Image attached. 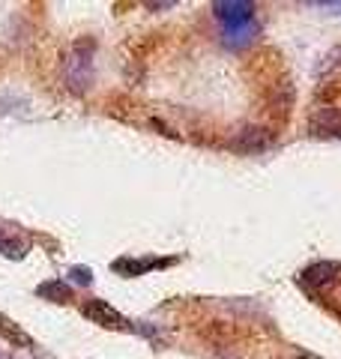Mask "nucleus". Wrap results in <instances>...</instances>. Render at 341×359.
Wrapping results in <instances>:
<instances>
[{
    "instance_id": "obj_1",
    "label": "nucleus",
    "mask_w": 341,
    "mask_h": 359,
    "mask_svg": "<svg viewBox=\"0 0 341 359\" xmlns=\"http://www.w3.org/2000/svg\"><path fill=\"white\" fill-rule=\"evenodd\" d=\"M63 81L72 93H87L93 84V39H78L69 45L63 60Z\"/></svg>"
},
{
    "instance_id": "obj_2",
    "label": "nucleus",
    "mask_w": 341,
    "mask_h": 359,
    "mask_svg": "<svg viewBox=\"0 0 341 359\" xmlns=\"http://www.w3.org/2000/svg\"><path fill=\"white\" fill-rule=\"evenodd\" d=\"M81 314L90 323H99V327H105V330H129L132 327V323L105 299H87V302H81Z\"/></svg>"
},
{
    "instance_id": "obj_3",
    "label": "nucleus",
    "mask_w": 341,
    "mask_h": 359,
    "mask_svg": "<svg viewBox=\"0 0 341 359\" xmlns=\"http://www.w3.org/2000/svg\"><path fill=\"white\" fill-rule=\"evenodd\" d=\"M309 129L317 138H341V108L317 105L309 114Z\"/></svg>"
},
{
    "instance_id": "obj_4",
    "label": "nucleus",
    "mask_w": 341,
    "mask_h": 359,
    "mask_svg": "<svg viewBox=\"0 0 341 359\" xmlns=\"http://www.w3.org/2000/svg\"><path fill=\"white\" fill-rule=\"evenodd\" d=\"M213 15L222 21V27L246 25V21H255V4H248V0H215Z\"/></svg>"
},
{
    "instance_id": "obj_5",
    "label": "nucleus",
    "mask_w": 341,
    "mask_h": 359,
    "mask_svg": "<svg viewBox=\"0 0 341 359\" xmlns=\"http://www.w3.org/2000/svg\"><path fill=\"white\" fill-rule=\"evenodd\" d=\"M272 144V132L264 126H243L240 132H234V138L227 141V147L236 150V153H258V150H267Z\"/></svg>"
},
{
    "instance_id": "obj_6",
    "label": "nucleus",
    "mask_w": 341,
    "mask_h": 359,
    "mask_svg": "<svg viewBox=\"0 0 341 359\" xmlns=\"http://www.w3.org/2000/svg\"><path fill=\"white\" fill-rule=\"evenodd\" d=\"M174 264H177V257H117V261L111 264V269L126 278H135V276L150 273V269H165Z\"/></svg>"
},
{
    "instance_id": "obj_7",
    "label": "nucleus",
    "mask_w": 341,
    "mask_h": 359,
    "mask_svg": "<svg viewBox=\"0 0 341 359\" xmlns=\"http://www.w3.org/2000/svg\"><path fill=\"white\" fill-rule=\"evenodd\" d=\"M338 278H341V266L321 261V264H312V266L302 269V273H300V285L312 287V290H323V287H333Z\"/></svg>"
},
{
    "instance_id": "obj_8",
    "label": "nucleus",
    "mask_w": 341,
    "mask_h": 359,
    "mask_svg": "<svg viewBox=\"0 0 341 359\" xmlns=\"http://www.w3.org/2000/svg\"><path fill=\"white\" fill-rule=\"evenodd\" d=\"M258 21H246V25H231L222 27V45L231 51H243L258 39Z\"/></svg>"
},
{
    "instance_id": "obj_9",
    "label": "nucleus",
    "mask_w": 341,
    "mask_h": 359,
    "mask_svg": "<svg viewBox=\"0 0 341 359\" xmlns=\"http://www.w3.org/2000/svg\"><path fill=\"white\" fill-rule=\"evenodd\" d=\"M27 252V240L21 237L15 228H9V224L0 222V255L13 257V261H21Z\"/></svg>"
},
{
    "instance_id": "obj_10",
    "label": "nucleus",
    "mask_w": 341,
    "mask_h": 359,
    "mask_svg": "<svg viewBox=\"0 0 341 359\" xmlns=\"http://www.w3.org/2000/svg\"><path fill=\"white\" fill-rule=\"evenodd\" d=\"M36 297L39 299H48V302H57V306H63V302L72 299V287L63 282V278H51V282H42L36 287Z\"/></svg>"
},
{
    "instance_id": "obj_11",
    "label": "nucleus",
    "mask_w": 341,
    "mask_h": 359,
    "mask_svg": "<svg viewBox=\"0 0 341 359\" xmlns=\"http://www.w3.org/2000/svg\"><path fill=\"white\" fill-rule=\"evenodd\" d=\"M267 102H269L272 111H281V114H288V111L293 108V87H290L288 81L272 84L269 96H267Z\"/></svg>"
},
{
    "instance_id": "obj_12",
    "label": "nucleus",
    "mask_w": 341,
    "mask_h": 359,
    "mask_svg": "<svg viewBox=\"0 0 341 359\" xmlns=\"http://www.w3.org/2000/svg\"><path fill=\"white\" fill-rule=\"evenodd\" d=\"M69 276H72L75 285H93V273H90V266H72Z\"/></svg>"
},
{
    "instance_id": "obj_13",
    "label": "nucleus",
    "mask_w": 341,
    "mask_h": 359,
    "mask_svg": "<svg viewBox=\"0 0 341 359\" xmlns=\"http://www.w3.org/2000/svg\"><path fill=\"white\" fill-rule=\"evenodd\" d=\"M335 66H341V45L326 54L323 63H321V69H317V72H329V69H335Z\"/></svg>"
},
{
    "instance_id": "obj_14",
    "label": "nucleus",
    "mask_w": 341,
    "mask_h": 359,
    "mask_svg": "<svg viewBox=\"0 0 341 359\" xmlns=\"http://www.w3.org/2000/svg\"><path fill=\"white\" fill-rule=\"evenodd\" d=\"M312 6H317V9H323V13H329V15H341V4H312Z\"/></svg>"
},
{
    "instance_id": "obj_15",
    "label": "nucleus",
    "mask_w": 341,
    "mask_h": 359,
    "mask_svg": "<svg viewBox=\"0 0 341 359\" xmlns=\"http://www.w3.org/2000/svg\"><path fill=\"white\" fill-rule=\"evenodd\" d=\"M177 4H174V0H165V4H147V9H156V13H159V9H174Z\"/></svg>"
},
{
    "instance_id": "obj_16",
    "label": "nucleus",
    "mask_w": 341,
    "mask_h": 359,
    "mask_svg": "<svg viewBox=\"0 0 341 359\" xmlns=\"http://www.w3.org/2000/svg\"><path fill=\"white\" fill-rule=\"evenodd\" d=\"M300 359H317V356H312V353H300Z\"/></svg>"
},
{
    "instance_id": "obj_17",
    "label": "nucleus",
    "mask_w": 341,
    "mask_h": 359,
    "mask_svg": "<svg viewBox=\"0 0 341 359\" xmlns=\"http://www.w3.org/2000/svg\"><path fill=\"white\" fill-rule=\"evenodd\" d=\"M0 359H4V353H0Z\"/></svg>"
}]
</instances>
